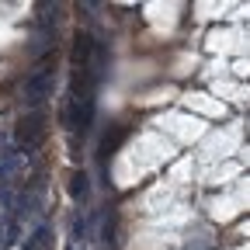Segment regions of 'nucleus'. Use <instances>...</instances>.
<instances>
[{
  "instance_id": "obj_8",
  "label": "nucleus",
  "mask_w": 250,
  "mask_h": 250,
  "mask_svg": "<svg viewBox=\"0 0 250 250\" xmlns=\"http://www.w3.org/2000/svg\"><path fill=\"white\" fill-rule=\"evenodd\" d=\"M101 240H104V243H115V215H111V219H104V226H101Z\"/></svg>"
},
{
  "instance_id": "obj_4",
  "label": "nucleus",
  "mask_w": 250,
  "mask_h": 250,
  "mask_svg": "<svg viewBox=\"0 0 250 250\" xmlns=\"http://www.w3.org/2000/svg\"><path fill=\"white\" fill-rule=\"evenodd\" d=\"M122 139H125V125H115L111 136H104V139H101V153H98V156H101V164H104L108 156L118 149V143H122Z\"/></svg>"
},
{
  "instance_id": "obj_6",
  "label": "nucleus",
  "mask_w": 250,
  "mask_h": 250,
  "mask_svg": "<svg viewBox=\"0 0 250 250\" xmlns=\"http://www.w3.org/2000/svg\"><path fill=\"white\" fill-rule=\"evenodd\" d=\"M39 129H42V115H39V111H31V118L21 122V139H35Z\"/></svg>"
},
{
  "instance_id": "obj_7",
  "label": "nucleus",
  "mask_w": 250,
  "mask_h": 250,
  "mask_svg": "<svg viewBox=\"0 0 250 250\" xmlns=\"http://www.w3.org/2000/svg\"><path fill=\"white\" fill-rule=\"evenodd\" d=\"M18 236H21V223H18V219H11V223H7V236H4V243H7V247H14V243H18Z\"/></svg>"
},
{
  "instance_id": "obj_2",
  "label": "nucleus",
  "mask_w": 250,
  "mask_h": 250,
  "mask_svg": "<svg viewBox=\"0 0 250 250\" xmlns=\"http://www.w3.org/2000/svg\"><path fill=\"white\" fill-rule=\"evenodd\" d=\"M94 49H98V45H94V39H90V35H77L73 52H70V59H73V66H77V70H83L87 62H90V52H94Z\"/></svg>"
},
{
  "instance_id": "obj_5",
  "label": "nucleus",
  "mask_w": 250,
  "mask_h": 250,
  "mask_svg": "<svg viewBox=\"0 0 250 250\" xmlns=\"http://www.w3.org/2000/svg\"><path fill=\"white\" fill-rule=\"evenodd\" d=\"M45 243H49V229H45V226H39L35 233L24 240V247H21V250H45Z\"/></svg>"
},
{
  "instance_id": "obj_3",
  "label": "nucleus",
  "mask_w": 250,
  "mask_h": 250,
  "mask_svg": "<svg viewBox=\"0 0 250 250\" xmlns=\"http://www.w3.org/2000/svg\"><path fill=\"white\" fill-rule=\"evenodd\" d=\"M70 195H73L77 202H87V195H90V177H87L83 170H73V177H70Z\"/></svg>"
},
{
  "instance_id": "obj_1",
  "label": "nucleus",
  "mask_w": 250,
  "mask_h": 250,
  "mask_svg": "<svg viewBox=\"0 0 250 250\" xmlns=\"http://www.w3.org/2000/svg\"><path fill=\"white\" fill-rule=\"evenodd\" d=\"M45 62H49V56H42V62L35 66V73L24 80V101H28V108H31V111H39V108L45 104V98H49L52 70H45Z\"/></svg>"
},
{
  "instance_id": "obj_9",
  "label": "nucleus",
  "mask_w": 250,
  "mask_h": 250,
  "mask_svg": "<svg viewBox=\"0 0 250 250\" xmlns=\"http://www.w3.org/2000/svg\"><path fill=\"white\" fill-rule=\"evenodd\" d=\"M83 233H87V223H83V215H77V219H73V243H80Z\"/></svg>"
}]
</instances>
